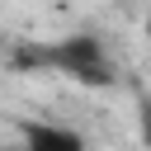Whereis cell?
<instances>
[{"mask_svg": "<svg viewBox=\"0 0 151 151\" xmlns=\"http://www.w3.org/2000/svg\"><path fill=\"white\" fill-rule=\"evenodd\" d=\"M9 151H24V146H9Z\"/></svg>", "mask_w": 151, "mask_h": 151, "instance_id": "5b68a950", "label": "cell"}, {"mask_svg": "<svg viewBox=\"0 0 151 151\" xmlns=\"http://www.w3.org/2000/svg\"><path fill=\"white\" fill-rule=\"evenodd\" d=\"M9 66L52 71V76H66V80L90 85V90H104V85L118 80V61L104 47V38H94V33H66V38H52V42H28L9 57Z\"/></svg>", "mask_w": 151, "mask_h": 151, "instance_id": "6da1fadb", "label": "cell"}, {"mask_svg": "<svg viewBox=\"0 0 151 151\" xmlns=\"http://www.w3.org/2000/svg\"><path fill=\"white\" fill-rule=\"evenodd\" d=\"M137 137H142V146L151 151V99L137 104Z\"/></svg>", "mask_w": 151, "mask_h": 151, "instance_id": "3957f363", "label": "cell"}, {"mask_svg": "<svg viewBox=\"0 0 151 151\" xmlns=\"http://www.w3.org/2000/svg\"><path fill=\"white\" fill-rule=\"evenodd\" d=\"M19 137L24 151H85V137L66 123H24Z\"/></svg>", "mask_w": 151, "mask_h": 151, "instance_id": "7a4b0ae2", "label": "cell"}, {"mask_svg": "<svg viewBox=\"0 0 151 151\" xmlns=\"http://www.w3.org/2000/svg\"><path fill=\"white\" fill-rule=\"evenodd\" d=\"M142 33H146V47H151V14H146V24H142Z\"/></svg>", "mask_w": 151, "mask_h": 151, "instance_id": "277c9868", "label": "cell"}]
</instances>
